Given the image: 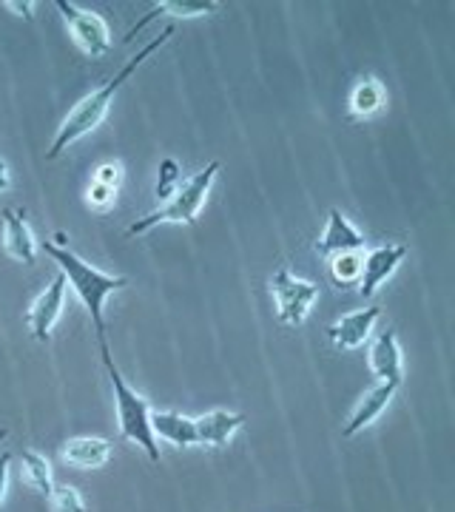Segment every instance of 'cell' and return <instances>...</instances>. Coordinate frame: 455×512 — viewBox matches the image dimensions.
I'll return each instance as SVG.
<instances>
[{
  "mask_svg": "<svg viewBox=\"0 0 455 512\" xmlns=\"http://www.w3.org/2000/svg\"><path fill=\"white\" fill-rule=\"evenodd\" d=\"M177 188H180V165H177V160L165 157L160 163V177H157V197L168 200Z\"/></svg>",
  "mask_w": 455,
  "mask_h": 512,
  "instance_id": "obj_22",
  "label": "cell"
},
{
  "mask_svg": "<svg viewBox=\"0 0 455 512\" xmlns=\"http://www.w3.org/2000/svg\"><path fill=\"white\" fill-rule=\"evenodd\" d=\"M46 254L52 256L60 268V274L66 276V285L77 293V299L83 302V308L89 311L94 330L100 339H106V319H103V308H106V299L111 293L123 291L128 285L126 276H111L97 271L94 265H89L83 256H77L69 245H57L52 239H46L40 245Z\"/></svg>",
  "mask_w": 455,
  "mask_h": 512,
  "instance_id": "obj_2",
  "label": "cell"
},
{
  "mask_svg": "<svg viewBox=\"0 0 455 512\" xmlns=\"http://www.w3.org/2000/svg\"><path fill=\"white\" fill-rule=\"evenodd\" d=\"M3 251L23 265H35L40 245L20 208H3Z\"/></svg>",
  "mask_w": 455,
  "mask_h": 512,
  "instance_id": "obj_11",
  "label": "cell"
},
{
  "mask_svg": "<svg viewBox=\"0 0 455 512\" xmlns=\"http://www.w3.org/2000/svg\"><path fill=\"white\" fill-rule=\"evenodd\" d=\"M396 390H399V384H390V382H379L373 390H367L362 402L353 407L350 419L345 421L342 436H345V439H353V436H359L362 430H367V427H370V424L379 419L384 410L390 407L393 396H396Z\"/></svg>",
  "mask_w": 455,
  "mask_h": 512,
  "instance_id": "obj_13",
  "label": "cell"
},
{
  "mask_svg": "<svg viewBox=\"0 0 455 512\" xmlns=\"http://www.w3.org/2000/svg\"><path fill=\"white\" fill-rule=\"evenodd\" d=\"M120 180H123V165L120 163H103L94 171V183L120 188Z\"/></svg>",
  "mask_w": 455,
  "mask_h": 512,
  "instance_id": "obj_24",
  "label": "cell"
},
{
  "mask_svg": "<svg viewBox=\"0 0 455 512\" xmlns=\"http://www.w3.org/2000/svg\"><path fill=\"white\" fill-rule=\"evenodd\" d=\"M6 439V430H0V441Z\"/></svg>",
  "mask_w": 455,
  "mask_h": 512,
  "instance_id": "obj_28",
  "label": "cell"
},
{
  "mask_svg": "<svg viewBox=\"0 0 455 512\" xmlns=\"http://www.w3.org/2000/svg\"><path fill=\"white\" fill-rule=\"evenodd\" d=\"M271 296L273 305H276V316L282 325H302L308 319L310 308L316 305L319 299V285L310 282V279H299L293 276L288 268H279L271 276Z\"/></svg>",
  "mask_w": 455,
  "mask_h": 512,
  "instance_id": "obj_5",
  "label": "cell"
},
{
  "mask_svg": "<svg viewBox=\"0 0 455 512\" xmlns=\"http://www.w3.org/2000/svg\"><path fill=\"white\" fill-rule=\"evenodd\" d=\"M245 421L248 419L242 413H231V410H222V407L208 410V413H202L200 419H194V424H197V444H202V447H225L245 427Z\"/></svg>",
  "mask_w": 455,
  "mask_h": 512,
  "instance_id": "obj_14",
  "label": "cell"
},
{
  "mask_svg": "<svg viewBox=\"0 0 455 512\" xmlns=\"http://www.w3.org/2000/svg\"><path fill=\"white\" fill-rule=\"evenodd\" d=\"M3 6H6V9H12L18 18H26V20L35 18V9H37L35 0H6Z\"/></svg>",
  "mask_w": 455,
  "mask_h": 512,
  "instance_id": "obj_25",
  "label": "cell"
},
{
  "mask_svg": "<svg viewBox=\"0 0 455 512\" xmlns=\"http://www.w3.org/2000/svg\"><path fill=\"white\" fill-rule=\"evenodd\" d=\"M219 168H222L219 160H211V163L205 165L202 171H197L194 177H188L185 183H180V188H177L157 211H151L143 220L134 222V225L128 228V234L140 237V234H146V231L157 228V225H165V222H174V225H194L197 217H200L202 205L208 200V194H211V185L217 180Z\"/></svg>",
  "mask_w": 455,
  "mask_h": 512,
  "instance_id": "obj_4",
  "label": "cell"
},
{
  "mask_svg": "<svg viewBox=\"0 0 455 512\" xmlns=\"http://www.w3.org/2000/svg\"><path fill=\"white\" fill-rule=\"evenodd\" d=\"M171 35H174V26H168V29H163L160 35L154 37L148 46H143L137 55L128 60L126 66L120 69V72L114 74L111 80H106L100 89H94L91 94H86L77 106H74L69 114H66V120L60 123V128H57L55 140H52V148L46 151V160H57L63 151L69 146H74L77 140H83L86 134H91L94 128L100 126L103 120H106V114H109L111 103H114V97H117V92L126 86V80L131 77V74L137 72L143 63H146L148 57L154 55L157 49H163L165 43L171 40Z\"/></svg>",
  "mask_w": 455,
  "mask_h": 512,
  "instance_id": "obj_1",
  "label": "cell"
},
{
  "mask_svg": "<svg viewBox=\"0 0 455 512\" xmlns=\"http://www.w3.org/2000/svg\"><path fill=\"white\" fill-rule=\"evenodd\" d=\"M313 251L319 256L350 254V251H364V234L347 220L339 208H330L328 225L322 231V237L316 239Z\"/></svg>",
  "mask_w": 455,
  "mask_h": 512,
  "instance_id": "obj_8",
  "label": "cell"
},
{
  "mask_svg": "<svg viewBox=\"0 0 455 512\" xmlns=\"http://www.w3.org/2000/svg\"><path fill=\"white\" fill-rule=\"evenodd\" d=\"M20 461H23V473H26V481L35 487L40 495H52L55 490V476H52V464L49 458L40 456L37 450H23L20 453Z\"/></svg>",
  "mask_w": 455,
  "mask_h": 512,
  "instance_id": "obj_19",
  "label": "cell"
},
{
  "mask_svg": "<svg viewBox=\"0 0 455 512\" xmlns=\"http://www.w3.org/2000/svg\"><path fill=\"white\" fill-rule=\"evenodd\" d=\"M9 464H12V456L9 453H0V504H3L6 490H9Z\"/></svg>",
  "mask_w": 455,
  "mask_h": 512,
  "instance_id": "obj_26",
  "label": "cell"
},
{
  "mask_svg": "<svg viewBox=\"0 0 455 512\" xmlns=\"http://www.w3.org/2000/svg\"><path fill=\"white\" fill-rule=\"evenodd\" d=\"M151 430L154 439H163L174 447H194L197 444V424L182 416L180 410H151Z\"/></svg>",
  "mask_w": 455,
  "mask_h": 512,
  "instance_id": "obj_16",
  "label": "cell"
},
{
  "mask_svg": "<svg viewBox=\"0 0 455 512\" xmlns=\"http://www.w3.org/2000/svg\"><path fill=\"white\" fill-rule=\"evenodd\" d=\"M66 276L57 274L43 293L32 302V308L26 313V322H29V330L35 336L37 342H49L52 339V328L57 325V319L63 316V305H66Z\"/></svg>",
  "mask_w": 455,
  "mask_h": 512,
  "instance_id": "obj_7",
  "label": "cell"
},
{
  "mask_svg": "<svg viewBox=\"0 0 455 512\" xmlns=\"http://www.w3.org/2000/svg\"><path fill=\"white\" fill-rule=\"evenodd\" d=\"M60 458L77 470H100L111 458V441L97 436H77L63 444Z\"/></svg>",
  "mask_w": 455,
  "mask_h": 512,
  "instance_id": "obj_15",
  "label": "cell"
},
{
  "mask_svg": "<svg viewBox=\"0 0 455 512\" xmlns=\"http://www.w3.org/2000/svg\"><path fill=\"white\" fill-rule=\"evenodd\" d=\"M100 353H103V365L109 373L111 390H114V407H117V427H120V436L126 441H134L137 447L146 450V456L160 464V444L154 439V430H151V404L123 379L120 367L114 365L111 359L109 342L100 339Z\"/></svg>",
  "mask_w": 455,
  "mask_h": 512,
  "instance_id": "obj_3",
  "label": "cell"
},
{
  "mask_svg": "<svg viewBox=\"0 0 455 512\" xmlns=\"http://www.w3.org/2000/svg\"><path fill=\"white\" fill-rule=\"evenodd\" d=\"M379 319H382V308H362V311L345 313L342 319H336L333 325H328L330 342L342 350L362 348Z\"/></svg>",
  "mask_w": 455,
  "mask_h": 512,
  "instance_id": "obj_9",
  "label": "cell"
},
{
  "mask_svg": "<svg viewBox=\"0 0 455 512\" xmlns=\"http://www.w3.org/2000/svg\"><path fill=\"white\" fill-rule=\"evenodd\" d=\"M219 9L217 0H160V3H154V9L148 12L146 18L140 20L137 26H131L126 35L128 40H134L137 32H143L151 20L157 18V15H177V18H200V15H214Z\"/></svg>",
  "mask_w": 455,
  "mask_h": 512,
  "instance_id": "obj_17",
  "label": "cell"
},
{
  "mask_svg": "<svg viewBox=\"0 0 455 512\" xmlns=\"http://www.w3.org/2000/svg\"><path fill=\"white\" fill-rule=\"evenodd\" d=\"M49 501H52V510L55 512H86V498L72 484L55 487L52 495H49Z\"/></svg>",
  "mask_w": 455,
  "mask_h": 512,
  "instance_id": "obj_21",
  "label": "cell"
},
{
  "mask_svg": "<svg viewBox=\"0 0 455 512\" xmlns=\"http://www.w3.org/2000/svg\"><path fill=\"white\" fill-rule=\"evenodd\" d=\"M55 6L60 9V15L69 26V35L80 46V52L91 60L97 57H106L111 49V29L106 20L100 18L97 12H89V9H80L69 0H55Z\"/></svg>",
  "mask_w": 455,
  "mask_h": 512,
  "instance_id": "obj_6",
  "label": "cell"
},
{
  "mask_svg": "<svg viewBox=\"0 0 455 512\" xmlns=\"http://www.w3.org/2000/svg\"><path fill=\"white\" fill-rule=\"evenodd\" d=\"M384 103H387V92L382 89V83L373 80V77L359 80L353 94H350V111H353V117H362V120L379 114L384 109Z\"/></svg>",
  "mask_w": 455,
  "mask_h": 512,
  "instance_id": "obj_18",
  "label": "cell"
},
{
  "mask_svg": "<svg viewBox=\"0 0 455 512\" xmlns=\"http://www.w3.org/2000/svg\"><path fill=\"white\" fill-rule=\"evenodd\" d=\"M9 188V165L0 160V194Z\"/></svg>",
  "mask_w": 455,
  "mask_h": 512,
  "instance_id": "obj_27",
  "label": "cell"
},
{
  "mask_svg": "<svg viewBox=\"0 0 455 512\" xmlns=\"http://www.w3.org/2000/svg\"><path fill=\"white\" fill-rule=\"evenodd\" d=\"M114 200H117V188H109V185H100L91 180L89 191H86V202H89L91 208L106 211L109 205H114Z\"/></svg>",
  "mask_w": 455,
  "mask_h": 512,
  "instance_id": "obj_23",
  "label": "cell"
},
{
  "mask_svg": "<svg viewBox=\"0 0 455 512\" xmlns=\"http://www.w3.org/2000/svg\"><path fill=\"white\" fill-rule=\"evenodd\" d=\"M407 256L404 245H384V248H373L370 254H364L362 262V279H359V293L364 299H370L373 293L387 282V276L401 265V259Z\"/></svg>",
  "mask_w": 455,
  "mask_h": 512,
  "instance_id": "obj_10",
  "label": "cell"
},
{
  "mask_svg": "<svg viewBox=\"0 0 455 512\" xmlns=\"http://www.w3.org/2000/svg\"><path fill=\"white\" fill-rule=\"evenodd\" d=\"M370 370L379 382L399 384L404 382V356L396 330L387 328L376 336V342L370 345Z\"/></svg>",
  "mask_w": 455,
  "mask_h": 512,
  "instance_id": "obj_12",
  "label": "cell"
},
{
  "mask_svg": "<svg viewBox=\"0 0 455 512\" xmlns=\"http://www.w3.org/2000/svg\"><path fill=\"white\" fill-rule=\"evenodd\" d=\"M362 262H364V251H350V254L330 256L328 274L330 279L336 282V288L359 285V279H362Z\"/></svg>",
  "mask_w": 455,
  "mask_h": 512,
  "instance_id": "obj_20",
  "label": "cell"
}]
</instances>
